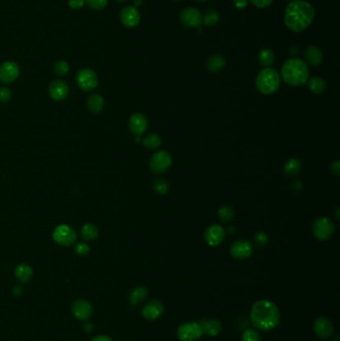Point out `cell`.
Segmentation results:
<instances>
[{"label":"cell","mask_w":340,"mask_h":341,"mask_svg":"<svg viewBox=\"0 0 340 341\" xmlns=\"http://www.w3.org/2000/svg\"><path fill=\"white\" fill-rule=\"evenodd\" d=\"M219 218L223 223H229L234 218V210L230 206H225L221 208L218 212Z\"/></svg>","instance_id":"4dcf8cb0"},{"label":"cell","mask_w":340,"mask_h":341,"mask_svg":"<svg viewBox=\"0 0 340 341\" xmlns=\"http://www.w3.org/2000/svg\"><path fill=\"white\" fill-rule=\"evenodd\" d=\"M177 1H180V0H177Z\"/></svg>","instance_id":"f5cc1de1"},{"label":"cell","mask_w":340,"mask_h":341,"mask_svg":"<svg viewBox=\"0 0 340 341\" xmlns=\"http://www.w3.org/2000/svg\"><path fill=\"white\" fill-rule=\"evenodd\" d=\"M68 4L72 9H80L85 5V0H68Z\"/></svg>","instance_id":"60d3db41"},{"label":"cell","mask_w":340,"mask_h":341,"mask_svg":"<svg viewBox=\"0 0 340 341\" xmlns=\"http://www.w3.org/2000/svg\"><path fill=\"white\" fill-rule=\"evenodd\" d=\"M136 5H141L143 3V0H135Z\"/></svg>","instance_id":"681fc988"},{"label":"cell","mask_w":340,"mask_h":341,"mask_svg":"<svg viewBox=\"0 0 340 341\" xmlns=\"http://www.w3.org/2000/svg\"><path fill=\"white\" fill-rule=\"evenodd\" d=\"M315 11L312 5L303 0H293L285 8L284 23L294 32H302L313 21Z\"/></svg>","instance_id":"6da1fadb"},{"label":"cell","mask_w":340,"mask_h":341,"mask_svg":"<svg viewBox=\"0 0 340 341\" xmlns=\"http://www.w3.org/2000/svg\"><path fill=\"white\" fill-rule=\"evenodd\" d=\"M20 73V68L13 61H6L0 65V81L5 84L14 82Z\"/></svg>","instance_id":"7c38bea8"},{"label":"cell","mask_w":340,"mask_h":341,"mask_svg":"<svg viewBox=\"0 0 340 341\" xmlns=\"http://www.w3.org/2000/svg\"><path fill=\"white\" fill-rule=\"evenodd\" d=\"M335 220H339V209L336 210V215H335Z\"/></svg>","instance_id":"c3c4849f"},{"label":"cell","mask_w":340,"mask_h":341,"mask_svg":"<svg viewBox=\"0 0 340 341\" xmlns=\"http://www.w3.org/2000/svg\"><path fill=\"white\" fill-rule=\"evenodd\" d=\"M117 1H118V2H121V3H123V2H126V1H128V0H117Z\"/></svg>","instance_id":"f907efd6"},{"label":"cell","mask_w":340,"mask_h":341,"mask_svg":"<svg viewBox=\"0 0 340 341\" xmlns=\"http://www.w3.org/2000/svg\"><path fill=\"white\" fill-rule=\"evenodd\" d=\"M241 341H262V337L256 329L249 328L242 333Z\"/></svg>","instance_id":"e575fe53"},{"label":"cell","mask_w":340,"mask_h":341,"mask_svg":"<svg viewBox=\"0 0 340 341\" xmlns=\"http://www.w3.org/2000/svg\"><path fill=\"white\" fill-rule=\"evenodd\" d=\"M85 4L92 10H102L107 6L108 0H85Z\"/></svg>","instance_id":"836d02e7"},{"label":"cell","mask_w":340,"mask_h":341,"mask_svg":"<svg viewBox=\"0 0 340 341\" xmlns=\"http://www.w3.org/2000/svg\"><path fill=\"white\" fill-rule=\"evenodd\" d=\"M304 58H305V61L311 65V66H319L322 64L323 62V54H322V51L319 49V48H317L316 46H308L306 49H305V52H304Z\"/></svg>","instance_id":"ffe728a7"},{"label":"cell","mask_w":340,"mask_h":341,"mask_svg":"<svg viewBox=\"0 0 340 341\" xmlns=\"http://www.w3.org/2000/svg\"><path fill=\"white\" fill-rule=\"evenodd\" d=\"M291 186H293V189H296V190H300V189H302V182H300V181H295V182L293 183V185H291Z\"/></svg>","instance_id":"f6af8a7d"},{"label":"cell","mask_w":340,"mask_h":341,"mask_svg":"<svg viewBox=\"0 0 340 341\" xmlns=\"http://www.w3.org/2000/svg\"><path fill=\"white\" fill-rule=\"evenodd\" d=\"M335 226L334 223L326 217L317 219L312 226V232L315 238L321 241L329 239L334 233Z\"/></svg>","instance_id":"8992f818"},{"label":"cell","mask_w":340,"mask_h":341,"mask_svg":"<svg viewBox=\"0 0 340 341\" xmlns=\"http://www.w3.org/2000/svg\"><path fill=\"white\" fill-rule=\"evenodd\" d=\"M256 86L264 95L273 94L280 86V75L273 68H264L258 74Z\"/></svg>","instance_id":"277c9868"},{"label":"cell","mask_w":340,"mask_h":341,"mask_svg":"<svg viewBox=\"0 0 340 341\" xmlns=\"http://www.w3.org/2000/svg\"><path fill=\"white\" fill-rule=\"evenodd\" d=\"M75 251L78 255L86 256L90 251V247L85 242H78L75 247Z\"/></svg>","instance_id":"f35d334b"},{"label":"cell","mask_w":340,"mask_h":341,"mask_svg":"<svg viewBox=\"0 0 340 341\" xmlns=\"http://www.w3.org/2000/svg\"><path fill=\"white\" fill-rule=\"evenodd\" d=\"M11 99V92L6 87H0V101L6 103Z\"/></svg>","instance_id":"74e56055"},{"label":"cell","mask_w":340,"mask_h":341,"mask_svg":"<svg viewBox=\"0 0 340 341\" xmlns=\"http://www.w3.org/2000/svg\"><path fill=\"white\" fill-rule=\"evenodd\" d=\"M87 107L92 113H100L104 108V99L99 94H92L87 99Z\"/></svg>","instance_id":"7402d4cb"},{"label":"cell","mask_w":340,"mask_h":341,"mask_svg":"<svg viewBox=\"0 0 340 341\" xmlns=\"http://www.w3.org/2000/svg\"><path fill=\"white\" fill-rule=\"evenodd\" d=\"M250 315L253 325L263 331L274 329L280 320V312L277 305L268 300H261L255 303L251 308Z\"/></svg>","instance_id":"7a4b0ae2"},{"label":"cell","mask_w":340,"mask_h":341,"mask_svg":"<svg viewBox=\"0 0 340 341\" xmlns=\"http://www.w3.org/2000/svg\"><path fill=\"white\" fill-rule=\"evenodd\" d=\"M313 330H314V333L318 337L322 339H327L333 335L334 327H333V323L328 318L320 316L314 320Z\"/></svg>","instance_id":"2e32d148"},{"label":"cell","mask_w":340,"mask_h":341,"mask_svg":"<svg viewBox=\"0 0 340 341\" xmlns=\"http://www.w3.org/2000/svg\"><path fill=\"white\" fill-rule=\"evenodd\" d=\"M142 143L147 149L155 150V149H158L162 145V139L158 134L152 133V134H149V135L146 136L142 140Z\"/></svg>","instance_id":"83f0119b"},{"label":"cell","mask_w":340,"mask_h":341,"mask_svg":"<svg viewBox=\"0 0 340 341\" xmlns=\"http://www.w3.org/2000/svg\"><path fill=\"white\" fill-rule=\"evenodd\" d=\"M84 327H85V330H86L87 332H91V331H92V329H93V325H92V323H86V324L84 325Z\"/></svg>","instance_id":"7dc6e473"},{"label":"cell","mask_w":340,"mask_h":341,"mask_svg":"<svg viewBox=\"0 0 340 341\" xmlns=\"http://www.w3.org/2000/svg\"><path fill=\"white\" fill-rule=\"evenodd\" d=\"M153 188L155 189V191L159 194H161V196H164V194H166L169 189H170V185L169 183L162 179V178H159V179H156L153 183Z\"/></svg>","instance_id":"1f68e13d"},{"label":"cell","mask_w":340,"mask_h":341,"mask_svg":"<svg viewBox=\"0 0 340 341\" xmlns=\"http://www.w3.org/2000/svg\"><path fill=\"white\" fill-rule=\"evenodd\" d=\"M32 275H33V270L26 264L19 265L15 269V276L21 282L26 283V282L30 281V279L32 278Z\"/></svg>","instance_id":"484cf974"},{"label":"cell","mask_w":340,"mask_h":341,"mask_svg":"<svg viewBox=\"0 0 340 341\" xmlns=\"http://www.w3.org/2000/svg\"><path fill=\"white\" fill-rule=\"evenodd\" d=\"M199 1H207V0H199Z\"/></svg>","instance_id":"816d5d0a"},{"label":"cell","mask_w":340,"mask_h":341,"mask_svg":"<svg viewBox=\"0 0 340 341\" xmlns=\"http://www.w3.org/2000/svg\"><path fill=\"white\" fill-rule=\"evenodd\" d=\"M330 171H331V174H333L335 177H339V175H340V162L339 161L333 162L331 164Z\"/></svg>","instance_id":"b9f144b4"},{"label":"cell","mask_w":340,"mask_h":341,"mask_svg":"<svg viewBox=\"0 0 340 341\" xmlns=\"http://www.w3.org/2000/svg\"><path fill=\"white\" fill-rule=\"evenodd\" d=\"M180 20L187 27L199 28L203 24V14L197 8H186L181 12Z\"/></svg>","instance_id":"30bf717a"},{"label":"cell","mask_w":340,"mask_h":341,"mask_svg":"<svg viewBox=\"0 0 340 341\" xmlns=\"http://www.w3.org/2000/svg\"><path fill=\"white\" fill-rule=\"evenodd\" d=\"M69 93V87L62 80H55L49 86V94L55 101L64 100Z\"/></svg>","instance_id":"ac0fdd59"},{"label":"cell","mask_w":340,"mask_h":341,"mask_svg":"<svg viewBox=\"0 0 340 341\" xmlns=\"http://www.w3.org/2000/svg\"><path fill=\"white\" fill-rule=\"evenodd\" d=\"M281 78L290 86L298 87L304 85L309 78L308 66L299 58L288 59L281 67Z\"/></svg>","instance_id":"3957f363"},{"label":"cell","mask_w":340,"mask_h":341,"mask_svg":"<svg viewBox=\"0 0 340 341\" xmlns=\"http://www.w3.org/2000/svg\"><path fill=\"white\" fill-rule=\"evenodd\" d=\"M172 165V157L167 151H159L155 153L149 162L150 170L155 174L166 173Z\"/></svg>","instance_id":"52a82bcc"},{"label":"cell","mask_w":340,"mask_h":341,"mask_svg":"<svg viewBox=\"0 0 340 341\" xmlns=\"http://www.w3.org/2000/svg\"><path fill=\"white\" fill-rule=\"evenodd\" d=\"M76 238V231L67 225L58 226L53 231V239L58 245L63 247H69L73 245Z\"/></svg>","instance_id":"9c48e42d"},{"label":"cell","mask_w":340,"mask_h":341,"mask_svg":"<svg viewBox=\"0 0 340 341\" xmlns=\"http://www.w3.org/2000/svg\"><path fill=\"white\" fill-rule=\"evenodd\" d=\"M302 167V165L301 160H299L298 158H291L285 163L283 171H284L285 175H287L289 177H294L301 172Z\"/></svg>","instance_id":"d4e9b609"},{"label":"cell","mask_w":340,"mask_h":341,"mask_svg":"<svg viewBox=\"0 0 340 341\" xmlns=\"http://www.w3.org/2000/svg\"><path fill=\"white\" fill-rule=\"evenodd\" d=\"M164 312H165L164 304L158 300H153L145 305V307L143 308L142 314L146 319L156 320L160 318L164 314Z\"/></svg>","instance_id":"e0dca14e"},{"label":"cell","mask_w":340,"mask_h":341,"mask_svg":"<svg viewBox=\"0 0 340 341\" xmlns=\"http://www.w3.org/2000/svg\"><path fill=\"white\" fill-rule=\"evenodd\" d=\"M226 65V59L222 55L211 56L207 61V69L212 73L220 72Z\"/></svg>","instance_id":"cb8c5ba5"},{"label":"cell","mask_w":340,"mask_h":341,"mask_svg":"<svg viewBox=\"0 0 340 341\" xmlns=\"http://www.w3.org/2000/svg\"><path fill=\"white\" fill-rule=\"evenodd\" d=\"M220 21V14L216 10H209L203 16V23L207 26H215Z\"/></svg>","instance_id":"d6a6232c"},{"label":"cell","mask_w":340,"mask_h":341,"mask_svg":"<svg viewBox=\"0 0 340 341\" xmlns=\"http://www.w3.org/2000/svg\"><path fill=\"white\" fill-rule=\"evenodd\" d=\"M199 323L203 329V333H206L209 336H217L221 333L223 329L222 322L219 321L218 319L202 320Z\"/></svg>","instance_id":"44dd1931"},{"label":"cell","mask_w":340,"mask_h":341,"mask_svg":"<svg viewBox=\"0 0 340 341\" xmlns=\"http://www.w3.org/2000/svg\"><path fill=\"white\" fill-rule=\"evenodd\" d=\"M274 60L275 54L271 49H268V48H264V49H263L259 54L260 64L265 68L272 65L274 63Z\"/></svg>","instance_id":"f1b7e54d"},{"label":"cell","mask_w":340,"mask_h":341,"mask_svg":"<svg viewBox=\"0 0 340 341\" xmlns=\"http://www.w3.org/2000/svg\"><path fill=\"white\" fill-rule=\"evenodd\" d=\"M233 5L237 9H245L248 6V0H233Z\"/></svg>","instance_id":"7bdbcfd3"},{"label":"cell","mask_w":340,"mask_h":341,"mask_svg":"<svg viewBox=\"0 0 340 341\" xmlns=\"http://www.w3.org/2000/svg\"><path fill=\"white\" fill-rule=\"evenodd\" d=\"M309 90L315 95H321L326 91V82L320 77H313L308 81Z\"/></svg>","instance_id":"4316f807"},{"label":"cell","mask_w":340,"mask_h":341,"mask_svg":"<svg viewBox=\"0 0 340 341\" xmlns=\"http://www.w3.org/2000/svg\"><path fill=\"white\" fill-rule=\"evenodd\" d=\"M226 231L220 225H211L205 231V240L210 247H218L224 241Z\"/></svg>","instance_id":"4fadbf2b"},{"label":"cell","mask_w":340,"mask_h":341,"mask_svg":"<svg viewBox=\"0 0 340 341\" xmlns=\"http://www.w3.org/2000/svg\"><path fill=\"white\" fill-rule=\"evenodd\" d=\"M120 19L125 27L134 28L139 25L141 20V14L137 7L129 5L122 9L120 13Z\"/></svg>","instance_id":"9a60e30c"},{"label":"cell","mask_w":340,"mask_h":341,"mask_svg":"<svg viewBox=\"0 0 340 341\" xmlns=\"http://www.w3.org/2000/svg\"><path fill=\"white\" fill-rule=\"evenodd\" d=\"M92 341H113V340L106 335H99V336H96L95 338H93Z\"/></svg>","instance_id":"ee69618b"},{"label":"cell","mask_w":340,"mask_h":341,"mask_svg":"<svg viewBox=\"0 0 340 341\" xmlns=\"http://www.w3.org/2000/svg\"><path fill=\"white\" fill-rule=\"evenodd\" d=\"M77 84L85 92L92 91L98 85V76L90 68L80 69L77 73Z\"/></svg>","instance_id":"ba28073f"},{"label":"cell","mask_w":340,"mask_h":341,"mask_svg":"<svg viewBox=\"0 0 340 341\" xmlns=\"http://www.w3.org/2000/svg\"><path fill=\"white\" fill-rule=\"evenodd\" d=\"M129 129L137 137L142 136L148 129L149 121L144 114L135 113L129 119Z\"/></svg>","instance_id":"5bb4252c"},{"label":"cell","mask_w":340,"mask_h":341,"mask_svg":"<svg viewBox=\"0 0 340 341\" xmlns=\"http://www.w3.org/2000/svg\"><path fill=\"white\" fill-rule=\"evenodd\" d=\"M72 310H73L74 315L78 319H81V320H85V319L89 318L93 312L92 305L84 300H79V301L75 302L73 304Z\"/></svg>","instance_id":"d6986e66"},{"label":"cell","mask_w":340,"mask_h":341,"mask_svg":"<svg viewBox=\"0 0 340 341\" xmlns=\"http://www.w3.org/2000/svg\"><path fill=\"white\" fill-rule=\"evenodd\" d=\"M148 295H149V292L147 288H145L143 286L135 287L130 294V302L133 305H137L147 300Z\"/></svg>","instance_id":"603a6c76"},{"label":"cell","mask_w":340,"mask_h":341,"mask_svg":"<svg viewBox=\"0 0 340 341\" xmlns=\"http://www.w3.org/2000/svg\"><path fill=\"white\" fill-rule=\"evenodd\" d=\"M203 334L199 322H186L177 329V336L181 341H199Z\"/></svg>","instance_id":"5b68a950"},{"label":"cell","mask_w":340,"mask_h":341,"mask_svg":"<svg viewBox=\"0 0 340 341\" xmlns=\"http://www.w3.org/2000/svg\"><path fill=\"white\" fill-rule=\"evenodd\" d=\"M81 234L84 239L92 240V239H95L96 237H98L99 231L96 226L92 224H86L81 228Z\"/></svg>","instance_id":"f546056e"},{"label":"cell","mask_w":340,"mask_h":341,"mask_svg":"<svg viewBox=\"0 0 340 341\" xmlns=\"http://www.w3.org/2000/svg\"><path fill=\"white\" fill-rule=\"evenodd\" d=\"M254 239H255L256 246L258 248H264V247H265L267 245V242H268V236L264 231H258L255 234Z\"/></svg>","instance_id":"d590c367"},{"label":"cell","mask_w":340,"mask_h":341,"mask_svg":"<svg viewBox=\"0 0 340 341\" xmlns=\"http://www.w3.org/2000/svg\"><path fill=\"white\" fill-rule=\"evenodd\" d=\"M230 255L235 260H247L253 255V245L246 239L235 240L230 247Z\"/></svg>","instance_id":"8fae6325"},{"label":"cell","mask_w":340,"mask_h":341,"mask_svg":"<svg viewBox=\"0 0 340 341\" xmlns=\"http://www.w3.org/2000/svg\"><path fill=\"white\" fill-rule=\"evenodd\" d=\"M68 71H69V65L66 61L60 60V61L56 62V64L54 66V72L56 75L64 76L68 73Z\"/></svg>","instance_id":"8d00e7d4"},{"label":"cell","mask_w":340,"mask_h":341,"mask_svg":"<svg viewBox=\"0 0 340 341\" xmlns=\"http://www.w3.org/2000/svg\"><path fill=\"white\" fill-rule=\"evenodd\" d=\"M13 292H14L15 296H20L22 294V289L19 286H15L13 289Z\"/></svg>","instance_id":"bcb514c9"},{"label":"cell","mask_w":340,"mask_h":341,"mask_svg":"<svg viewBox=\"0 0 340 341\" xmlns=\"http://www.w3.org/2000/svg\"><path fill=\"white\" fill-rule=\"evenodd\" d=\"M250 1L258 8H266L271 5L273 0H250Z\"/></svg>","instance_id":"ab89813d"}]
</instances>
